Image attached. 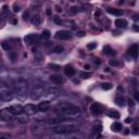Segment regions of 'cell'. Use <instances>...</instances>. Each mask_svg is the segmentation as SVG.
Listing matches in <instances>:
<instances>
[{
	"label": "cell",
	"instance_id": "cell-1",
	"mask_svg": "<svg viewBox=\"0 0 139 139\" xmlns=\"http://www.w3.org/2000/svg\"><path fill=\"white\" fill-rule=\"evenodd\" d=\"M55 111H57L61 116L68 117V119H76V117H78L82 113L81 109H79L77 106L72 104V103H66V102L60 103L55 108Z\"/></svg>",
	"mask_w": 139,
	"mask_h": 139
},
{
	"label": "cell",
	"instance_id": "cell-2",
	"mask_svg": "<svg viewBox=\"0 0 139 139\" xmlns=\"http://www.w3.org/2000/svg\"><path fill=\"white\" fill-rule=\"evenodd\" d=\"M77 128V124L73 122H60V123L52 125L50 129L57 134H70L72 131H75Z\"/></svg>",
	"mask_w": 139,
	"mask_h": 139
},
{
	"label": "cell",
	"instance_id": "cell-3",
	"mask_svg": "<svg viewBox=\"0 0 139 139\" xmlns=\"http://www.w3.org/2000/svg\"><path fill=\"white\" fill-rule=\"evenodd\" d=\"M29 89V84L25 78H17L16 81L13 83V93L16 97H25L28 92Z\"/></svg>",
	"mask_w": 139,
	"mask_h": 139
},
{
	"label": "cell",
	"instance_id": "cell-4",
	"mask_svg": "<svg viewBox=\"0 0 139 139\" xmlns=\"http://www.w3.org/2000/svg\"><path fill=\"white\" fill-rule=\"evenodd\" d=\"M47 89H48V85L46 83L41 82V81H37L34 83V85L32 86V88H30L29 97L33 100H37V99H39L40 97H44L45 92L47 91Z\"/></svg>",
	"mask_w": 139,
	"mask_h": 139
},
{
	"label": "cell",
	"instance_id": "cell-5",
	"mask_svg": "<svg viewBox=\"0 0 139 139\" xmlns=\"http://www.w3.org/2000/svg\"><path fill=\"white\" fill-rule=\"evenodd\" d=\"M13 97H14L13 90L8 85H6L5 83L0 82V98L3 101H10V100L13 99Z\"/></svg>",
	"mask_w": 139,
	"mask_h": 139
},
{
	"label": "cell",
	"instance_id": "cell-6",
	"mask_svg": "<svg viewBox=\"0 0 139 139\" xmlns=\"http://www.w3.org/2000/svg\"><path fill=\"white\" fill-rule=\"evenodd\" d=\"M59 93H60V91L57 88H48L47 91L45 92L44 97H46L48 99H55L59 96Z\"/></svg>",
	"mask_w": 139,
	"mask_h": 139
},
{
	"label": "cell",
	"instance_id": "cell-7",
	"mask_svg": "<svg viewBox=\"0 0 139 139\" xmlns=\"http://www.w3.org/2000/svg\"><path fill=\"white\" fill-rule=\"evenodd\" d=\"M23 111H24V113L27 114V115H34V114L37 113L38 108L35 107L34 104H30L29 103V104H26V106L23 108Z\"/></svg>",
	"mask_w": 139,
	"mask_h": 139
},
{
	"label": "cell",
	"instance_id": "cell-8",
	"mask_svg": "<svg viewBox=\"0 0 139 139\" xmlns=\"http://www.w3.org/2000/svg\"><path fill=\"white\" fill-rule=\"evenodd\" d=\"M54 37L57 39H61V40H66L71 38V33L68 30H59V32L55 33Z\"/></svg>",
	"mask_w": 139,
	"mask_h": 139
},
{
	"label": "cell",
	"instance_id": "cell-9",
	"mask_svg": "<svg viewBox=\"0 0 139 139\" xmlns=\"http://www.w3.org/2000/svg\"><path fill=\"white\" fill-rule=\"evenodd\" d=\"M30 130H32L33 135L38 136V135H40L44 131V126L41 124H39V123H35V124H33L32 126H30Z\"/></svg>",
	"mask_w": 139,
	"mask_h": 139
},
{
	"label": "cell",
	"instance_id": "cell-10",
	"mask_svg": "<svg viewBox=\"0 0 139 139\" xmlns=\"http://www.w3.org/2000/svg\"><path fill=\"white\" fill-rule=\"evenodd\" d=\"M90 111L93 114H101L103 112V107L99 103H92L90 107Z\"/></svg>",
	"mask_w": 139,
	"mask_h": 139
},
{
	"label": "cell",
	"instance_id": "cell-11",
	"mask_svg": "<svg viewBox=\"0 0 139 139\" xmlns=\"http://www.w3.org/2000/svg\"><path fill=\"white\" fill-rule=\"evenodd\" d=\"M7 109L12 114H14V115H17V114H20L21 112H23V108H22V106H20V104H14V106H11V107L7 108Z\"/></svg>",
	"mask_w": 139,
	"mask_h": 139
},
{
	"label": "cell",
	"instance_id": "cell-12",
	"mask_svg": "<svg viewBox=\"0 0 139 139\" xmlns=\"http://www.w3.org/2000/svg\"><path fill=\"white\" fill-rule=\"evenodd\" d=\"M0 115L2 116V119H5L6 121H12L14 119V114H12L8 109H5L0 112Z\"/></svg>",
	"mask_w": 139,
	"mask_h": 139
},
{
	"label": "cell",
	"instance_id": "cell-13",
	"mask_svg": "<svg viewBox=\"0 0 139 139\" xmlns=\"http://www.w3.org/2000/svg\"><path fill=\"white\" fill-rule=\"evenodd\" d=\"M16 121L19 122L20 124H26L28 122V115L26 113H22L21 112L20 114L16 115Z\"/></svg>",
	"mask_w": 139,
	"mask_h": 139
},
{
	"label": "cell",
	"instance_id": "cell-14",
	"mask_svg": "<svg viewBox=\"0 0 139 139\" xmlns=\"http://www.w3.org/2000/svg\"><path fill=\"white\" fill-rule=\"evenodd\" d=\"M50 82L53 83V84H55V85H59V84H61V83L63 82V77H62L61 75H59V74H52L50 76Z\"/></svg>",
	"mask_w": 139,
	"mask_h": 139
},
{
	"label": "cell",
	"instance_id": "cell-15",
	"mask_svg": "<svg viewBox=\"0 0 139 139\" xmlns=\"http://www.w3.org/2000/svg\"><path fill=\"white\" fill-rule=\"evenodd\" d=\"M38 37L36 35H33V34H29V35H26L25 37H24V41H25L26 45H32L34 44L35 40H37Z\"/></svg>",
	"mask_w": 139,
	"mask_h": 139
},
{
	"label": "cell",
	"instance_id": "cell-16",
	"mask_svg": "<svg viewBox=\"0 0 139 139\" xmlns=\"http://www.w3.org/2000/svg\"><path fill=\"white\" fill-rule=\"evenodd\" d=\"M38 111H40V112H46V111L49 110L50 108V103L49 101H44V102H40L38 104Z\"/></svg>",
	"mask_w": 139,
	"mask_h": 139
},
{
	"label": "cell",
	"instance_id": "cell-17",
	"mask_svg": "<svg viewBox=\"0 0 139 139\" xmlns=\"http://www.w3.org/2000/svg\"><path fill=\"white\" fill-rule=\"evenodd\" d=\"M128 54L131 55L133 58H137V55H138V46L136 44L133 45V46L128 49Z\"/></svg>",
	"mask_w": 139,
	"mask_h": 139
},
{
	"label": "cell",
	"instance_id": "cell-18",
	"mask_svg": "<svg viewBox=\"0 0 139 139\" xmlns=\"http://www.w3.org/2000/svg\"><path fill=\"white\" fill-rule=\"evenodd\" d=\"M107 11H108V13H110V14H112V15H115V16H121L123 14V12H122L121 10L114 9V8H108Z\"/></svg>",
	"mask_w": 139,
	"mask_h": 139
},
{
	"label": "cell",
	"instance_id": "cell-19",
	"mask_svg": "<svg viewBox=\"0 0 139 139\" xmlns=\"http://www.w3.org/2000/svg\"><path fill=\"white\" fill-rule=\"evenodd\" d=\"M64 73L66 76H73V75H75V70L71 65H66L64 68Z\"/></svg>",
	"mask_w": 139,
	"mask_h": 139
},
{
	"label": "cell",
	"instance_id": "cell-20",
	"mask_svg": "<svg viewBox=\"0 0 139 139\" xmlns=\"http://www.w3.org/2000/svg\"><path fill=\"white\" fill-rule=\"evenodd\" d=\"M115 26H117V27H126L127 26V21L126 20H124V19H116L115 20Z\"/></svg>",
	"mask_w": 139,
	"mask_h": 139
},
{
	"label": "cell",
	"instance_id": "cell-21",
	"mask_svg": "<svg viewBox=\"0 0 139 139\" xmlns=\"http://www.w3.org/2000/svg\"><path fill=\"white\" fill-rule=\"evenodd\" d=\"M122 128H123V125H122V123H120V122H115V123L112 125V129L114 131H121Z\"/></svg>",
	"mask_w": 139,
	"mask_h": 139
},
{
	"label": "cell",
	"instance_id": "cell-22",
	"mask_svg": "<svg viewBox=\"0 0 139 139\" xmlns=\"http://www.w3.org/2000/svg\"><path fill=\"white\" fill-rule=\"evenodd\" d=\"M32 23H33V25L35 26H39L40 25V23H41V19H40V16H34L33 19H32Z\"/></svg>",
	"mask_w": 139,
	"mask_h": 139
},
{
	"label": "cell",
	"instance_id": "cell-23",
	"mask_svg": "<svg viewBox=\"0 0 139 139\" xmlns=\"http://www.w3.org/2000/svg\"><path fill=\"white\" fill-rule=\"evenodd\" d=\"M108 114H109L110 117H114V119H119V117H120V113L117 112L116 110H110Z\"/></svg>",
	"mask_w": 139,
	"mask_h": 139
},
{
	"label": "cell",
	"instance_id": "cell-24",
	"mask_svg": "<svg viewBox=\"0 0 139 139\" xmlns=\"http://www.w3.org/2000/svg\"><path fill=\"white\" fill-rule=\"evenodd\" d=\"M115 103L117 104V106H120V107H124L125 106V99L122 96L117 97V98L115 99Z\"/></svg>",
	"mask_w": 139,
	"mask_h": 139
},
{
	"label": "cell",
	"instance_id": "cell-25",
	"mask_svg": "<svg viewBox=\"0 0 139 139\" xmlns=\"http://www.w3.org/2000/svg\"><path fill=\"white\" fill-rule=\"evenodd\" d=\"M103 52L106 54H109V55H112V54L115 53V52H114V50L111 49V47H109V46H104L103 47Z\"/></svg>",
	"mask_w": 139,
	"mask_h": 139
},
{
	"label": "cell",
	"instance_id": "cell-26",
	"mask_svg": "<svg viewBox=\"0 0 139 139\" xmlns=\"http://www.w3.org/2000/svg\"><path fill=\"white\" fill-rule=\"evenodd\" d=\"M9 15V8L8 6H3L2 7V16L3 17H7Z\"/></svg>",
	"mask_w": 139,
	"mask_h": 139
},
{
	"label": "cell",
	"instance_id": "cell-27",
	"mask_svg": "<svg viewBox=\"0 0 139 139\" xmlns=\"http://www.w3.org/2000/svg\"><path fill=\"white\" fill-rule=\"evenodd\" d=\"M50 32L49 30H47V29H45L44 32H43V34H41V38L43 39H48V38H50Z\"/></svg>",
	"mask_w": 139,
	"mask_h": 139
},
{
	"label": "cell",
	"instance_id": "cell-28",
	"mask_svg": "<svg viewBox=\"0 0 139 139\" xmlns=\"http://www.w3.org/2000/svg\"><path fill=\"white\" fill-rule=\"evenodd\" d=\"M101 88L103 90H110L112 88V85H111L110 83H103V84H101Z\"/></svg>",
	"mask_w": 139,
	"mask_h": 139
},
{
	"label": "cell",
	"instance_id": "cell-29",
	"mask_svg": "<svg viewBox=\"0 0 139 139\" xmlns=\"http://www.w3.org/2000/svg\"><path fill=\"white\" fill-rule=\"evenodd\" d=\"M63 50H64L63 46H57V47H54L53 52L54 53H61V52H63Z\"/></svg>",
	"mask_w": 139,
	"mask_h": 139
},
{
	"label": "cell",
	"instance_id": "cell-30",
	"mask_svg": "<svg viewBox=\"0 0 139 139\" xmlns=\"http://www.w3.org/2000/svg\"><path fill=\"white\" fill-rule=\"evenodd\" d=\"M2 48L5 49L6 51H9L10 48H11V45H10L9 43H2Z\"/></svg>",
	"mask_w": 139,
	"mask_h": 139
},
{
	"label": "cell",
	"instance_id": "cell-31",
	"mask_svg": "<svg viewBox=\"0 0 139 139\" xmlns=\"http://www.w3.org/2000/svg\"><path fill=\"white\" fill-rule=\"evenodd\" d=\"M90 76H91V74H90V73H81V77L82 78H84V79H87V78H89Z\"/></svg>",
	"mask_w": 139,
	"mask_h": 139
},
{
	"label": "cell",
	"instance_id": "cell-32",
	"mask_svg": "<svg viewBox=\"0 0 139 139\" xmlns=\"http://www.w3.org/2000/svg\"><path fill=\"white\" fill-rule=\"evenodd\" d=\"M109 63H110V65H112V66H119V65H120V63L116 60H111Z\"/></svg>",
	"mask_w": 139,
	"mask_h": 139
},
{
	"label": "cell",
	"instance_id": "cell-33",
	"mask_svg": "<svg viewBox=\"0 0 139 139\" xmlns=\"http://www.w3.org/2000/svg\"><path fill=\"white\" fill-rule=\"evenodd\" d=\"M96 47H97V44H95V43H91V44H89L88 46H87V48H88L89 50H92V49H95Z\"/></svg>",
	"mask_w": 139,
	"mask_h": 139
},
{
	"label": "cell",
	"instance_id": "cell-34",
	"mask_svg": "<svg viewBox=\"0 0 139 139\" xmlns=\"http://www.w3.org/2000/svg\"><path fill=\"white\" fill-rule=\"evenodd\" d=\"M49 67L53 68L54 71H59V70H60V66H59V65H55V64H49Z\"/></svg>",
	"mask_w": 139,
	"mask_h": 139
},
{
	"label": "cell",
	"instance_id": "cell-35",
	"mask_svg": "<svg viewBox=\"0 0 139 139\" xmlns=\"http://www.w3.org/2000/svg\"><path fill=\"white\" fill-rule=\"evenodd\" d=\"M9 58L11 59L12 61H14V59H15V53H14V52H9Z\"/></svg>",
	"mask_w": 139,
	"mask_h": 139
},
{
	"label": "cell",
	"instance_id": "cell-36",
	"mask_svg": "<svg viewBox=\"0 0 139 139\" xmlns=\"http://www.w3.org/2000/svg\"><path fill=\"white\" fill-rule=\"evenodd\" d=\"M100 130H101V126H100V125H98V126H96L95 128H93V131H95V133H96V131H97V133H99Z\"/></svg>",
	"mask_w": 139,
	"mask_h": 139
},
{
	"label": "cell",
	"instance_id": "cell-37",
	"mask_svg": "<svg viewBox=\"0 0 139 139\" xmlns=\"http://www.w3.org/2000/svg\"><path fill=\"white\" fill-rule=\"evenodd\" d=\"M77 8H71V10H70L68 13H71V14H75L76 12H77V10H76Z\"/></svg>",
	"mask_w": 139,
	"mask_h": 139
},
{
	"label": "cell",
	"instance_id": "cell-38",
	"mask_svg": "<svg viewBox=\"0 0 139 139\" xmlns=\"http://www.w3.org/2000/svg\"><path fill=\"white\" fill-rule=\"evenodd\" d=\"M13 11H14V12H19L20 11V7L14 5V6H13Z\"/></svg>",
	"mask_w": 139,
	"mask_h": 139
},
{
	"label": "cell",
	"instance_id": "cell-39",
	"mask_svg": "<svg viewBox=\"0 0 139 139\" xmlns=\"http://www.w3.org/2000/svg\"><path fill=\"white\" fill-rule=\"evenodd\" d=\"M54 22L57 23V24H61V23H62V21H61L60 19H59L58 16H55V17H54Z\"/></svg>",
	"mask_w": 139,
	"mask_h": 139
},
{
	"label": "cell",
	"instance_id": "cell-40",
	"mask_svg": "<svg viewBox=\"0 0 139 139\" xmlns=\"http://www.w3.org/2000/svg\"><path fill=\"white\" fill-rule=\"evenodd\" d=\"M85 35V32H78L77 33V36H79V37H83Z\"/></svg>",
	"mask_w": 139,
	"mask_h": 139
},
{
	"label": "cell",
	"instance_id": "cell-41",
	"mask_svg": "<svg viewBox=\"0 0 139 139\" xmlns=\"http://www.w3.org/2000/svg\"><path fill=\"white\" fill-rule=\"evenodd\" d=\"M23 17H24V20H27V19H28V13H24V15H23Z\"/></svg>",
	"mask_w": 139,
	"mask_h": 139
},
{
	"label": "cell",
	"instance_id": "cell-42",
	"mask_svg": "<svg viewBox=\"0 0 139 139\" xmlns=\"http://www.w3.org/2000/svg\"><path fill=\"white\" fill-rule=\"evenodd\" d=\"M134 133H135V134H137V133H138V127H137V126H135V127H134Z\"/></svg>",
	"mask_w": 139,
	"mask_h": 139
},
{
	"label": "cell",
	"instance_id": "cell-43",
	"mask_svg": "<svg viewBox=\"0 0 139 139\" xmlns=\"http://www.w3.org/2000/svg\"><path fill=\"white\" fill-rule=\"evenodd\" d=\"M135 99H136V100H138V99H139V96H138V92H137V91L135 92Z\"/></svg>",
	"mask_w": 139,
	"mask_h": 139
},
{
	"label": "cell",
	"instance_id": "cell-44",
	"mask_svg": "<svg viewBox=\"0 0 139 139\" xmlns=\"http://www.w3.org/2000/svg\"><path fill=\"white\" fill-rule=\"evenodd\" d=\"M128 133H129V129H128V128H126V129H125V135H127Z\"/></svg>",
	"mask_w": 139,
	"mask_h": 139
},
{
	"label": "cell",
	"instance_id": "cell-45",
	"mask_svg": "<svg viewBox=\"0 0 139 139\" xmlns=\"http://www.w3.org/2000/svg\"><path fill=\"white\" fill-rule=\"evenodd\" d=\"M125 122H126V123H130L131 120L130 119H126V120H125Z\"/></svg>",
	"mask_w": 139,
	"mask_h": 139
},
{
	"label": "cell",
	"instance_id": "cell-46",
	"mask_svg": "<svg viewBox=\"0 0 139 139\" xmlns=\"http://www.w3.org/2000/svg\"><path fill=\"white\" fill-rule=\"evenodd\" d=\"M2 103H3V100H2L1 98H0V107H1V106H2Z\"/></svg>",
	"mask_w": 139,
	"mask_h": 139
},
{
	"label": "cell",
	"instance_id": "cell-47",
	"mask_svg": "<svg viewBox=\"0 0 139 139\" xmlns=\"http://www.w3.org/2000/svg\"><path fill=\"white\" fill-rule=\"evenodd\" d=\"M89 67H90V66H89L88 64H86V65H85V68H86V70H89Z\"/></svg>",
	"mask_w": 139,
	"mask_h": 139
},
{
	"label": "cell",
	"instance_id": "cell-48",
	"mask_svg": "<svg viewBox=\"0 0 139 139\" xmlns=\"http://www.w3.org/2000/svg\"><path fill=\"white\" fill-rule=\"evenodd\" d=\"M47 14H51V11H50V10H47Z\"/></svg>",
	"mask_w": 139,
	"mask_h": 139
}]
</instances>
